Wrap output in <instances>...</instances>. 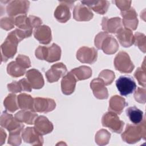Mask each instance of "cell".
<instances>
[{
    "label": "cell",
    "mask_w": 146,
    "mask_h": 146,
    "mask_svg": "<svg viewBox=\"0 0 146 146\" xmlns=\"http://www.w3.org/2000/svg\"><path fill=\"white\" fill-rule=\"evenodd\" d=\"M127 106H128V103L123 98L118 95H114L110 100L108 110L120 115Z\"/></svg>",
    "instance_id": "25"
},
{
    "label": "cell",
    "mask_w": 146,
    "mask_h": 146,
    "mask_svg": "<svg viewBox=\"0 0 146 146\" xmlns=\"http://www.w3.org/2000/svg\"><path fill=\"white\" fill-rule=\"evenodd\" d=\"M95 46L108 55H112L115 53L119 49V46L115 39L111 35L106 32H100L98 33L94 40Z\"/></svg>",
    "instance_id": "2"
},
{
    "label": "cell",
    "mask_w": 146,
    "mask_h": 146,
    "mask_svg": "<svg viewBox=\"0 0 146 146\" xmlns=\"http://www.w3.org/2000/svg\"><path fill=\"white\" fill-rule=\"evenodd\" d=\"M81 2L99 14H104L110 6V2L107 1H82Z\"/></svg>",
    "instance_id": "24"
},
{
    "label": "cell",
    "mask_w": 146,
    "mask_h": 146,
    "mask_svg": "<svg viewBox=\"0 0 146 146\" xmlns=\"http://www.w3.org/2000/svg\"><path fill=\"white\" fill-rule=\"evenodd\" d=\"M30 2L28 1H9L6 6V13L10 17L18 14L26 15L29 10Z\"/></svg>",
    "instance_id": "8"
},
{
    "label": "cell",
    "mask_w": 146,
    "mask_h": 146,
    "mask_svg": "<svg viewBox=\"0 0 146 146\" xmlns=\"http://www.w3.org/2000/svg\"><path fill=\"white\" fill-rule=\"evenodd\" d=\"M134 76L137 79L139 84L144 88L145 87V67H139L134 73Z\"/></svg>",
    "instance_id": "39"
},
{
    "label": "cell",
    "mask_w": 146,
    "mask_h": 146,
    "mask_svg": "<svg viewBox=\"0 0 146 146\" xmlns=\"http://www.w3.org/2000/svg\"><path fill=\"white\" fill-rule=\"evenodd\" d=\"M15 25V18L12 17H3L0 21L1 27L6 31L12 29Z\"/></svg>",
    "instance_id": "38"
},
{
    "label": "cell",
    "mask_w": 146,
    "mask_h": 146,
    "mask_svg": "<svg viewBox=\"0 0 146 146\" xmlns=\"http://www.w3.org/2000/svg\"><path fill=\"white\" fill-rule=\"evenodd\" d=\"M7 88L9 91L13 93L21 92V91L31 92L32 87L26 78H23L18 82L14 81L12 83L7 84Z\"/></svg>",
    "instance_id": "26"
},
{
    "label": "cell",
    "mask_w": 146,
    "mask_h": 146,
    "mask_svg": "<svg viewBox=\"0 0 146 146\" xmlns=\"http://www.w3.org/2000/svg\"><path fill=\"white\" fill-rule=\"evenodd\" d=\"M17 100L19 108L34 111V98H33L30 95H27L25 93L21 94L17 96Z\"/></svg>",
    "instance_id": "28"
},
{
    "label": "cell",
    "mask_w": 146,
    "mask_h": 146,
    "mask_svg": "<svg viewBox=\"0 0 146 146\" xmlns=\"http://www.w3.org/2000/svg\"><path fill=\"white\" fill-rule=\"evenodd\" d=\"M102 29L106 33H115L122 27L121 19L119 17L111 18L110 19L104 17L102 19L101 23Z\"/></svg>",
    "instance_id": "19"
},
{
    "label": "cell",
    "mask_w": 146,
    "mask_h": 146,
    "mask_svg": "<svg viewBox=\"0 0 146 146\" xmlns=\"http://www.w3.org/2000/svg\"><path fill=\"white\" fill-rule=\"evenodd\" d=\"M90 87L94 96L98 99H106L108 97V92L103 81L98 78L93 79L90 83Z\"/></svg>",
    "instance_id": "16"
},
{
    "label": "cell",
    "mask_w": 146,
    "mask_h": 146,
    "mask_svg": "<svg viewBox=\"0 0 146 146\" xmlns=\"http://www.w3.org/2000/svg\"><path fill=\"white\" fill-rule=\"evenodd\" d=\"M125 112L131 121L134 124H139L143 120V112L135 106L128 107Z\"/></svg>",
    "instance_id": "29"
},
{
    "label": "cell",
    "mask_w": 146,
    "mask_h": 146,
    "mask_svg": "<svg viewBox=\"0 0 146 146\" xmlns=\"http://www.w3.org/2000/svg\"><path fill=\"white\" fill-rule=\"evenodd\" d=\"M15 61L25 68H29L31 66V62L30 58L24 55L19 54L15 59Z\"/></svg>",
    "instance_id": "40"
},
{
    "label": "cell",
    "mask_w": 146,
    "mask_h": 146,
    "mask_svg": "<svg viewBox=\"0 0 146 146\" xmlns=\"http://www.w3.org/2000/svg\"><path fill=\"white\" fill-rule=\"evenodd\" d=\"M55 107L56 103L52 99L40 97L34 98V110L35 112L46 113L54 110Z\"/></svg>",
    "instance_id": "14"
},
{
    "label": "cell",
    "mask_w": 146,
    "mask_h": 146,
    "mask_svg": "<svg viewBox=\"0 0 146 146\" xmlns=\"http://www.w3.org/2000/svg\"><path fill=\"white\" fill-rule=\"evenodd\" d=\"M121 15L123 17V23L125 28L131 30L136 29L139 21L137 13L133 7H130L126 11H121Z\"/></svg>",
    "instance_id": "15"
},
{
    "label": "cell",
    "mask_w": 146,
    "mask_h": 146,
    "mask_svg": "<svg viewBox=\"0 0 146 146\" xmlns=\"http://www.w3.org/2000/svg\"><path fill=\"white\" fill-rule=\"evenodd\" d=\"M71 72L74 74L77 81L85 80L92 76V70L86 66H82L72 69Z\"/></svg>",
    "instance_id": "30"
},
{
    "label": "cell",
    "mask_w": 146,
    "mask_h": 146,
    "mask_svg": "<svg viewBox=\"0 0 146 146\" xmlns=\"http://www.w3.org/2000/svg\"><path fill=\"white\" fill-rule=\"evenodd\" d=\"M77 80L74 74L70 71L63 76L61 81V90L64 95H70L74 92Z\"/></svg>",
    "instance_id": "23"
},
{
    "label": "cell",
    "mask_w": 146,
    "mask_h": 146,
    "mask_svg": "<svg viewBox=\"0 0 146 146\" xmlns=\"http://www.w3.org/2000/svg\"><path fill=\"white\" fill-rule=\"evenodd\" d=\"M115 69L121 73H131L135 68L129 55L125 51H121L114 59Z\"/></svg>",
    "instance_id": "6"
},
{
    "label": "cell",
    "mask_w": 146,
    "mask_h": 146,
    "mask_svg": "<svg viewBox=\"0 0 146 146\" xmlns=\"http://www.w3.org/2000/svg\"><path fill=\"white\" fill-rule=\"evenodd\" d=\"M145 35L141 33L136 32L134 35V44L137 46L143 52H145Z\"/></svg>",
    "instance_id": "36"
},
{
    "label": "cell",
    "mask_w": 146,
    "mask_h": 146,
    "mask_svg": "<svg viewBox=\"0 0 146 146\" xmlns=\"http://www.w3.org/2000/svg\"><path fill=\"white\" fill-rule=\"evenodd\" d=\"M29 18L30 19L32 26L33 28H36L40 26V25L42 23V21L37 17L34 16V15H30Z\"/></svg>",
    "instance_id": "43"
},
{
    "label": "cell",
    "mask_w": 146,
    "mask_h": 146,
    "mask_svg": "<svg viewBox=\"0 0 146 146\" xmlns=\"http://www.w3.org/2000/svg\"><path fill=\"white\" fill-rule=\"evenodd\" d=\"M94 17L91 10L83 4H78L74 9L73 18L77 21H88Z\"/></svg>",
    "instance_id": "17"
},
{
    "label": "cell",
    "mask_w": 146,
    "mask_h": 146,
    "mask_svg": "<svg viewBox=\"0 0 146 146\" xmlns=\"http://www.w3.org/2000/svg\"><path fill=\"white\" fill-rule=\"evenodd\" d=\"M145 120L144 119L139 124H128L124 131L121 134L122 140L129 144H134L139 141L141 138L145 139Z\"/></svg>",
    "instance_id": "1"
},
{
    "label": "cell",
    "mask_w": 146,
    "mask_h": 146,
    "mask_svg": "<svg viewBox=\"0 0 146 146\" xmlns=\"http://www.w3.org/2000/svg\"><path fill=\"white\" fill-rule=\"evenodd\" d=\"M15 24L18 29L23 30H33L29 17L26 15H21L15 18Z\"/></svg>",
    "instance_id": "33"
},
{
    "label": "cell",
    "mask_w": 146,
    "mask_h": 146,
    "mask_svg": "<svg viewBox=\"0 0 146 146\" xmlns=\"http://www.w3.org/2000/svg\"><path fill=\"white\" fill-rule=\"evenodd\" d=\"M6 137V133H5V131H3L2 127H1V138H0V142H1L0 145H2L3 144V143H4V141H5Z\"/></svg>",
    "instance_id": "44"
},
{
    "label": "cell",
    "mask_w": 146,
    "mask_h": 146,
    "mask_svg": "<svg viewBox=\"0 0 146 146\" xmlns=\"http://www.w3.org/2000/svg\"><path fill=\"white\" fill-rule=\"evenodd\" d=\"M35 56L40 60H44L48 62L52 63L58 61L61 56V49L55 43L50 46H39L35 52Z\"/></svg>",
    "instance_id": "4"
},
{
    "label": "cell",
    "mask_w": 146,
    "mask_h": 146,
    "mask_svg": "<svg viewBox=\"0 0 146 146\" xmlns=\"http://www.w3.org/2000/svg\"><path fill=\"white\" fill-rule=\"evenodd\" d=\"M23 130H18L13 132H11L9 133L8 144L12 145H19L21 143V133Z\"/></svg>",
    "instance_id": "37"
},
{
    "label": "cell",
    "mask_w": 146,
    "mask_h": 146,
    "mask_svg": "<svg viewBox=\"0 0 146 146\" xmlns=\"http://www.w3.org/2000/svg\"><path fill=\"white\" fill-rule=\"evenodd\" d=\"M98 78L103 81L105 86H108L112 83L115 78V75L111 70H104L100 72Z\"/></svg>",
    "instance_id": "35"
},
{
    "label": "cell",
    "mask_w": 146,
    "mask_h": 146,
    "mask_svg": "<svg viewBox=\"0 0 146 146\" xmlns=\"http://www.w3.org/2000/svg\"><path fill=\"white\" fill-rule=\"evenodd\" d=\"M0 124L2 127L6 128L9 132L23 130L24 124L14 118L13 115L7 113L6 111H3L1 116Z\"/></svg>",
    "instance_id": "10"
},
{
    "label": "cell",
    "mask_w": 146,
    "mask_h": 146,
    "mask_svg": "<svg viewBox=\"0 0 146 146\" xmlns=\"http://www.w3.org/2000/svg\"><path fill=\"white\" fill-rule=\"evenodd\" d=\"M22 137L25 143L33 145H42L43 139L42 135L39 133L34 127H27L23 130Z\"/></svg>",
    "instance_id": "13"
},
{
    "label": "cell",
    "mask_w": 146,
    "mask_h": 146,
    "mask_svg": "<svg viewBox=\"0 0 146 146\" xmlns=\"http://www.w3.org/2000/svg\"><path fill=\"white\" fill-rule=\"evenodd\" d=\"M21 42L14 31L10 32L1 46V62H6L13 58L17 51V46Z\"/></svg>",
    "instance_id": "3"
},
{
    "label": "cell",
    "mask_w": 146,
    "mask_h": 146,
    "mask_svg": "<svg viewBox=\"0 0 146 146\" xmlns=\"http://www.w3.org/2000/svg\"><path fill=\"white\" fill-rule=\"evenodd\" d=\"M75 1H60L54 11V17L60 23H66L71 18L70 9H72Z\"/></svg>",
    "instance_id": "7"
},
{
    "label": "cell",
    "mask_w": 146,
    "mask_h": 146,
    "mask_svg": "<svg viewBox=\"0 0 146 146\" xmlns=\"http://www.w3.org/2000/svg\"><path fill=\"white\" fill-rule=\"evenodd\" d=\"M34 36L39 42L43 44H48L52 40L51 31L46 25L40 26L35 28L33 32Z\"/></svg>",
    "instance_id": "18"
},
{
    "label": "cell",
    "mask_w": 146,
    "mask_h": 146,
    "mask_svg": "<svg viewBox=\"0 0 146 146\" xmlns=\"http://www.w3.org/2000/svg\"><path fill=\"white\" fill-rule=\"evenodd\" d=\"M116 36L120 44L124 47H129L134 43V36L129 29L121 27L116 33Z\"/></svg>",
    "instance_id": "22"
},
{
    "label": "cell",
    "mask_w": 146,
    "mask_h": 146,
    "mask_svg": "<svg viewBox=\"0 0 146 146\" xmlns=\"http://www.w3.org/2000/svg\"><path fill=\"white\" fill-rule=\"evenodd\" d=\"M67 71V67L63 63L54 64L45 74L47 80L49 83L57 82L61 77L66 75Z\"/></svg>",
    "instance_id": "12"
},
{
    "label": "cell",
    "mask_w": 146,
    "mask_h": 146,
    "mask_svg": "<svg viewBox=\"0 0 146 146\" xmlns=\"http://www.w3.org/2000/svg\"><path fill=\"white\" fill-rule=\"evenodd\" d=\"M116 86L122 96H127L132 94L136 88V84L133 78L125 76H121L117 79Z\"/></svg>",
    "instance_id": "9"
},
{
    "label": "cell",
    "mask_w": 146,
    "mask_h": 146,
    "mask_svg": "<svg viewBox=\"0 0 146 146\" xmlns=\"http://www.w3.org/2000/svg\"><path fill=\"white\" fill-rule=\"evenodd\" d=\"M134 98L136 102L140 103H145V88H137V90L134 93Z\"/></svg>",
    "instance_id": "41"
},
{
    "label": "cell",
    "mask_w": 146,
    "mask_h": 146,
    "mask_svg": "<svg viewBox=\"0 0 146 146\" xmlns=\"http://www.w3.org/2000/svg\"><path fill=\"white\" fill-rule=\"evenodd\" d=\"M26 68L21 66L16 61L11 62L7 66V72L9 75L13 78L23 76L26 73Z\"/></svg>",
    "instance_id": "31"
},
{
    "label": "cell",
    "mask_w": 146,
    "mask_h": 146,
    "mask_svg": "<svg viewBox=\"0 0 146 146\" xmlns=\"http://www.w3.org/2000/svg\"><path fill=\"white\" fill-rule=\"evenodd\" d=\"M102 123L103 127H108L112 132L120 133L121 132L124 123L120 120L116 113L109 111L104 113L102 119Z\"/></svg>",
    "instance_id": "5"
},
{
    "label": "cell",
    "mask_w": 146,
    "mask_h": 146,
    "mask_svg": "<svg viewBox=\"0 0 146 146\" xmlns=\"http://www.w3.org/2000/svg\"><path fill=\"white\" fill-rule=\"evenodd\" d=\"M15 118L21 123L33 124L38 115L33 111L22 110L15 114Z\"/></svg>",
    "instance_id": "27"
},
{
    "label": "cell",
    "mask_w": 146,
    "mask_h": 146,
    "mask_svg": "<svg viewBox=\"0 0 146 146\" xmlns=\"http://www.w3.org/2000/svg\"><path fill=\"white\" fill-rule=\"evenodd\" d=\"M3 104L6 110L10 112H14L19 108L17 96L14 94H9L5 99Z\"/></svg>",
    "instance_id": "32"
},
{
    "label": "cell",
    "mask_w": 146,
    "mask_h": 146,
    "mask_svg": "<svg viewBox=\"0 0 146 146\" xmlns=\"http://www.w3.org/2000/svg\"><path fill=\"white\" fill-rule=\"evenodd\" d=\"M27 79L30 83L32 88L40 89L44 86V79L41 73L36 69L32 68L26 72Z\"/></svg>",
    "instance_id": "20"
},
{
    "label": "cell",
    "mask_w": 146,
    "mask_h": 146,
    "mask_svg": "<svg viewBox=\"0 0 146 146\" xmlns=\"http://www.w3.org/2000/svg\"><path fill=\"white\" fill-rule=\"evenodd\" d=\"M98 58V51L94 47L83 46L80 47L76 52L77 59L82 63L92 64Z\"/></svg>",
    "instance_id": "11"
},
{
    "label": "cell",
    "mask_w": 146,
    "mask_h": 146,
    "mask_svg": "<svg viewBox=\"0 0 146 146\" xmlns=\"http://www.w3.org/2000/svg\"><path fill=\"white\" fill-rule=\"evenodd\" d=\"M111 133L106 129H102L98 131L95 135V142L99 145H106L110 139Z\"/></svg>",
    "instance_id": "34"
},
{
    "label": "cell",
    "mask_w": 146,
    "mask_h": 146,
    "mask_svg": "<svg viewBox=\"0 0 146 146\" xmlns=\"http://www.w3.org/2000/svg\"><path fill=\"white\" fill-rule=\"evenodd\" d=\"M34 124L36 131L42 135L51 133L54 129L52 123L44 116H39L36 117Z\"/></svg>",
    "instance_id": "21"
},
{
    "label": "cell",
    "mask_w": 146,
    "mask_h": 146,
    "mask_svg": "<svg viewBox=\"0 0 146 146\" xmlns=\"http://www.w3.org/2000/svg\"><path fill=\"white\" fill-rule=\"evenodd\" d=\"M115 3L121 11L128 10L131 7V1H115Z\"/></svg>",
    "instance_id": "42"
}]
</instances>
